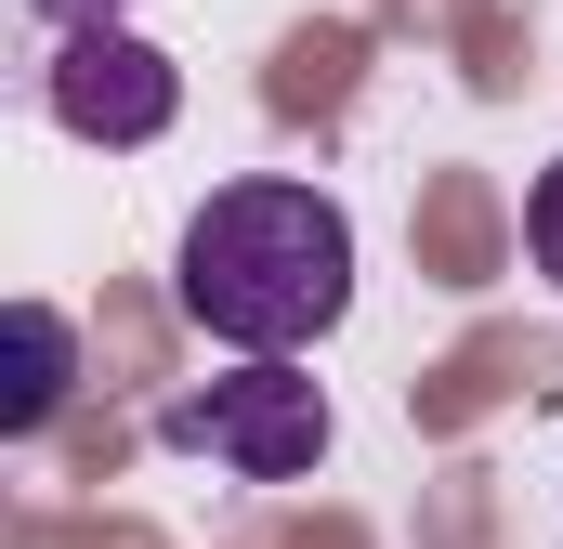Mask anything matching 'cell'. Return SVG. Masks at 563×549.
<instances>
[{
    "label": "cell",
    "instance_id": "cell-4",
    "mask_svg": "<svg viewBox=\"0 0 563 549\" xmlns=\"http://www.w3.org/2000/svg\"><path fill=\"white\" fill-rule=\"evenodd\" d=\"M66 380H79V327H66L53 301H13V393H0V432H40V418L66 406Z\"/></svg>",
    "mask_w": 563,
    "mask_h": 549
},
{
    "label": "cell",
    "instance_id": "cell-5",
    "mask_svg": "<svg viewBox=\"0 0 563 549\" xmlns=\"http://www.w3.org/2000/svg\"><path fill=\"white\" fill-rule=\"evenodd\" d=\"M525 249H538V274L563 288V157L538 170V183H525Z\"/></svg>",
    "mask_w": 563,
    "mask_h": 549
},
{
    "label": "cell",
    "instance_id": "cell-2",
    "mask_svg": "<svg viewBox=\"0 0 563 549\" xmlns=\"http://www.w3.org/2000/svg\"><path fill=\"white\" fill-rule=\"evenodd\" d=\"M157 432L197 445V458H223V471H250V484H301L328 458V380L314 367H223V380L170 393Z\"/></svg>",
    "mask_w": 563,
    "mask_h": 549
},
{
    "label": "cell",
    "instance_id": "cell-1",
    "mask_svg": "<svg viewBox=\"0 0 563 549\" xmlns=\"http://www.w3.org/2000/svg\"><path fill=\"white\" fill-rule=\"evenodd\" d=\"M170 301L223 354L301 367V340H328L354 314V223H341V197H314V183H223L184 223Z\"/></svg>",
    "mask_w": 563,
    "mask_h": 549
},
{
    "label": "cell",
    "instance_id": "cell-3",
    "mask_svg": "<svg viewBox=\"0 0 563 549\" xmlns=\"http://www.w3.org/2000/svg\"><path fill=\"white\" fill-rule=\"evenodd\" d=\"M53 119L79 144H157L170 119H184V79H170V53L157 40H132V26H79L66 53H53Z\"/></svg>",
    "mask_w": 563,
    "mask_h": 549
},
{
    "label": "cell",
    "instance_id": "cell-6",
    "mask_svg": "<svg viewBox=\"0 0 563 549\" xmlns=\"http://www.w3.org/2000/svg\"><path fill=\"white\" fill-rule=\"evenodd\" d=\"M26 13H40V26H66V40H79V26H119V13H132V0H26Z\"/></svg>",
    "mask_w": 563,
    "mask_h": 549
}]
</instances>
